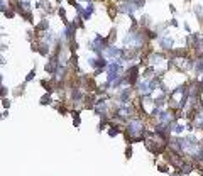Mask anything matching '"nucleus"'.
<instances>
[{
    "label": "nucleus",
    "instance_id": "obj_1",
    "mask_svg": "<svg viewBox=\"0 0 203 176\" xmlns=\"http://www.w3.org/2000/svg\"><path fill=\"white\" fill-rule=\"evenodd\" d=\"M141 71H142L141 63H130L124 69V76L127 78V85L129 87H135L137 85V81L141 80Z\"/></svg>",
    "mask_w": 203,
    "mask_h": 176
},
{
    "label": "nucleus",
    "instance_id": "obj_2",
    "mask_svg": "<svg viewBox=\"0 0 203 176\" xmlns=\"http://www.w3.org/2000/svg\"><path fill=\"white\" fill-rule=\"evenodd\" d=\"M135 98V90L134 87H124L120 88L118 91H114V100L118 102V103H122V105H129V103H132Z\"/></svg>",
    "mask_w": 203,
    "mask_h": 176
},
{
    "label": "nucleus",
    "instance_id": "obj_3",
    "mask_svg": "<svg viewBox=\"0 0 203 176\" xmlns=\"http://www.w3.org/2000/svg\"><path fill=\"white\" fill-rule=\"evenodd\" d=\"M98 95L93 91H85V97H83V110H93L95 103H97Z\"/></svg>",
    "mask_w": 203,
    "mask_h": 176
},
{
    "label": "nucleus",
    "instance_id": "obj_4",
    "mask_svg": "<svg viewBox=\"0 0 203 176\" xmlns=\"http://www.w3.org/2000/svg\"><path fill=\"white\" fill-rule=\"evenodd\" d=\"M157 44H159V49H161V51L169 53V51L174 48V39L173 37H168V36H159V37H157Z\"/></svg>",
    "mask_w": 203,
    "mask_h": 176
},
{
    "label": "nucleus",
    "instance_id": "obj_5",
    "mask_svg": "<svg viewBox=\"0 0 203 176\" xmlns=\"http://www.w3.org/2000/svg\"><path fill=\"white\" fill-rule=\"evenodd\" d=\"M120 51H122V48H117L115 44H108L105 48V51H103V56L108 61H112V59H117L120 56Z\"/></svg>",
    "mask_w": 203,
    "mask_h": 176
},
{
    "label": "nucleus",
    "instance_id": "obj_6",
    "mask_svg": "<svg viewBox=\"0 0 203 176\" xmlns=\"http://www.w3.org/2000/svg\"><path fill=\"white\" fill-rule=\"evenodd\" d=\"M39 85H41V88H42L44 91H48V93H53V95H54V81H53L51 76H49V78L39 80Z\"/></svg>",
    "mask_w": 203,
    "mask_h": 176
},
{
    "label": "nucleus",
    "instance_id": "obj_7",
    "mask_svg": "<svg viewBox=\"0 0 203 176\" xmlns=\"http://www.w3.org/2000/svg\"><path fill=\"white\" fill-rule=\"evenodd\" d=\"M81 108H69V115H71V118H73V125H75V129H78L80 125H81Z\"/></svg>",
    "mask_w": 203,
    "mask_h": 176
},
{
    "label": "nucleus",
    "instance_id": "obj_8",
    "mask_svg": "<svg viewBox=\"0 0 203 176\" xmlns=\"http://www.w3.org/2000/svg\"><path fill=\"white\" fill-rule=\"evenodd\" d=\"M54 95L53 93H48V91H44V95H41V98H39V105L41 107H49V105H53L54 103Z\"/></svg>",
    "mask_w": 203,
    "mask_h": 176
},
{
    "label": "nucleus",
    "instance_id": "obj_9",
    "mask_svg": "<svg viewBox=\"0 0 203 176\" xmlns=\"http://www.w3.org/2000/svg\"><path fill=\"white\" fill-rule=\"evenodd\" d=\"M184 130H186V129H184L183 122H181V120H174L173 127H171V134H173V136H181Z\"/></svg>",
    "mask_w": 203,
    "mask_h": 176
},
{
    "label": "nucleus",
    "instance_id": "obj_10",
    "mask_svg": "<svg viewBox=\"0 0 203 176\" xmlns=\"http://www.w3.org/2000/svg\"><path fill=\"white\" fill-rule=\"evenodd\" d=\"M34 30H36V32H48L49 30V20L48 19L39 20L37 24H34Z\"/></svg>",
    "mask_w": 203,
    "mask_h": 176
},
{
    "label": "nucleus",
    "instance_id": "obj_11",
    "mask_svg": "<svg viewBox=\"0 0 203 176\" xmlns=\"http://www.w3.org/2000/svg\"><path fill=\"white\" fill-rule=\"evenodd\" d=\"M156 171H157V173H163V175H169L171 166H169L166 161H161V163H156Z\"/></svg>",
    "mask_w": 203,
    "mask_h": 176
},
{
    "label": "nucleus",
    "instance_id": "obj_12",
    "mask_svg": "<svg viewBox=\"0 0 203 176\" xmlns=\"http://www.w3.org/2000/svg\"><path fill=\"white\" fill-rule=\"evenodd\" d=\"M26 87H27L26 81H22L20 85H17V87L12 90V97H22V95L26 93Z\"/></svg>",
    "mask_w": 203,
    "mask_h": 176
},
{
    "label": "nucleus",
    "instance_id": "obj_13",
    "mask_svg": "<svg viewBox=\"0 0 203 176\" xmlns=\"http://www.w3.org/2000/svg\"><path fill=\"white\" fill-rule=\"evenodd\" d=\"M36 75H37V69H36V66H34V68H30V69H29V73L26 75L24 81H26L27 85H29V83H32V81H34V78H36Z\"/></svg>",
    "mask_w": 203,
    "mask_h": 176
},
{
    "label": "nucleus",
    "instance_id": "obj_14",
    "mask_svg": "<svg viewBox=\"0 0 203 176\" xmlns=\"http://www.w3.org/2000/svg\"><path fill=\"white\" fill-rule=\"evenodd\" d=\"M56 12H58V15L61 17L63 24H64V27H66V26H69V20H68V17H66V10H64L63 7H61V5H59L58 9H56Z\"/></svg>",
    "mask_w": 203,
    "mask_h": 176
},
{
    "label": "nucleus",
    "instance_id": "obj_15",
    "mask_svg": "<svg viewBox=\"0 0 203 176\" xmlns=\"http://www.w3.org/2000/svg\"><path fill=\"white\" fill-rule=\"evenodd\" d=\"M134 156V144H125V151H124V157L127 161H130Z\"/></svg>",
    "mask_w": 203,
    "mask_h": 176
},
{
    "label": "nucleus",
    "instance_id": "obj_16",
    "mask_svg": "<svg viewBox=\"0 0 203 176\" xmlns=\"http://www.w3.org/2000/svg\"><path fill=\"white\" fill-rule=\"evenodd\" d=\"M107 39H108L110 44H115V41H117V29H115V27H110V32H108Z\"/></svg>",
    "mask_w": 203,
    "mask_h": 176
},
{
    "label": "nucleus",
    "instance_id": "obj_17",
    "mask_svg": "<svg viewBox=\"0 0 203 176\" xmlns=\"http://www.w3.org/2000/svg\"><path fill=\"white\" fill-rule=\"evenodd\" d=\"M0 105H2V110H9L12 102H10L9 97H3V98H0Z\"/></svg>",
    "mask_w": 203,
    "mask_h": 176
},
{
    "label": "nucleus",
    "instance_id": "obj_18",
    "mask_svg": "<svg viewBox=\"0 0 203 176\" xmlns=\"http://www.w3.org/2000/svg\"><path fill=\"white\" fill-rule=\"evenodd\" d=\"M9 93H10V90H9V88L5 87V85H0V98L7 97Z\"/></svg>",
    "mask_w": 203,
    "mask_h": 176
},
{
    "label": "nucleus",
    "instance_id": "obj_19",
    "mask_svg": "<svg viewBox=\"0 0 203 176\" xmlns=\"http://www.w3.org/2000/svg\"><path fill=\"white\" fill-rule=\"evenodd\" d=\"M3 15H5V17H7V19H14V17H15V15H17V14H15V10H12L9 7V9L5 10V12H3Z\"/></svg>",
    "mask_w": 203,
    "mask_h": 176
},
{
    "label": "nucleus",
    "instance_id": "obj_20",
    "mask_svg": "<svg viewBox=\"0 0 203 176\" xmlns=\"http://www.w3.org/2000/svg\"><path fill=\"white\" fill-rule=\"evenodd\" d=\"M184 129L188 130V132H195V124L191 120H186V124H184Z\"/></svg>",
    "mask_w": 203,
    "mask_h": 176
},
{
    "label": "nucleus",
    "instance_id": "obj_21",
    "mask_svg": "<svg viewBox=\"0 0 203 176\" xmlns=\"http://www.w3.org/2000/svg\"><path fill=\"white\" fill-rule=\"evenodd\" d=\"M168 26H171V27H174V29H176V27L179 26V22H178L176 19H171V20H169V24H168Z\"/></svg>",
    "mask_w": 203,
    "mask_h": 176
},
{
    "label": "nucleus",
    "instance_id": "obj_22",
    "mask_svg": "<svg viewBox=\"0 0 203 176\" xmlns=\"http://www.w3.org/2000/svg\"><path fill=\"white\" fill-rule=\"evenodd\" d=\"M169 176H181V173L178 169H174V171H169Z\"/></svg>",
    "mask_w": 203,
    "mask_h": 176
},
{
    "label": "nucleus",
    "instance_id": "obj_23",
    "mask_svg": "<svg viewBox=\"0 0 203 176\" xmlns=\"http://www.w3.org/2000/svg\"><path fill=\"white\" fill-rule=\"evenodd\" d=\"M2 117H3V118L9 117V110H2Z\"/></svg>",
    "mask_w": 203,
    "mask_h": 176
},
{
    "label": "nucleus",
    "instance_id": "obj_24",
    "mask_svg": "<svg viewBox=\"0 0 203 176\" xmlns=\"http://www.w3.org/2000/svg\"><path fill=\"white\" fill-rule=\"evenodd\" d=\"M0 85H3V73H2V68H0Z\"/></svg>",
    "mask_w": 203,
    "mask_h": 176
},
{
    "label": "nucleus",
    "instance_id": "obj_25",
    "mask_svg": "<svg viewBox=\"0 0 203 176\" xmlns=\"http://www.w3.org/2000/svg\"><path fill=\"white\" fill-rule=\"evenodd\" d=\"M184 2H186V3H190V2H191V0H184Z\"/></svg>",
    "mask_w": 203,
    "mask_h": 176
}]
</instances>
